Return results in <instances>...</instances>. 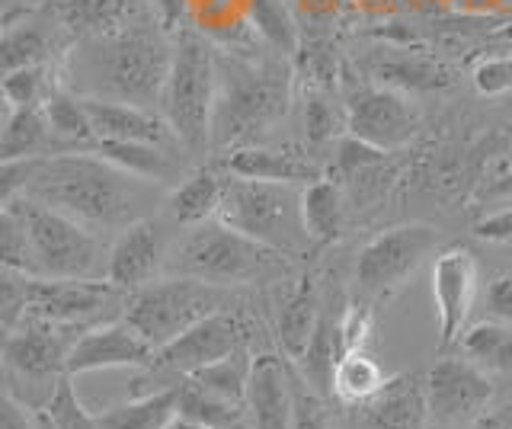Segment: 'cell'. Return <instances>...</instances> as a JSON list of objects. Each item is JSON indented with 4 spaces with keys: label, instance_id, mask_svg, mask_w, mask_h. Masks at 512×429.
<instances>
[{
    "label": "cell",
    "instance_id": "cell-1",
    "mask_svg": "<svg viewBox=\"0 0 512 429\" xmlns=\"http://www.w3.org/2000/svg\"><path fill=\"white\" fill-rule=\"evenodd\" d=\"M23 196L84 221L87 228L132 225L141 199L138 177L125 173L96 151H58L36 157Z\"/></svg>",
    "mask_w": 512,
    "mask_h": 429
},
{
    "label": "cell",
    "instance_id": "cell-2",
    "mask_svg": "<svg viewBox=\"0 0 512 429\" xmlns=\"http://www.w3.org/2000/svg\"><path fill=\"white\" fill-rule=\"evenodd\" d=\"M170 65L173 45H167L151 20H141L100 39H80L71 74L87 77V90L80 97L154 109L164 97Z\"/></svg>",
    "mask_w": 512,
    "mask_h": 429
},
{
    "label": "cell",
    "instance_id": "cell-3",
    "mask_svg": "<svg viewBox=\"0 0 512 429\" xmlns=\"http://www.w3.org/2000/svg\"><path fill=\"white\" fill-rule=\"evenodd\" d=\"M292 103V71L282 55L269 58L234 49L218 52V103L212 141L218 148H244L282 122Z\"/></svg>",
    "mask_w": 512,
    "mask_h": 429
},
{
    "label": "cell",
    "instance_id": "cell-4",
    "mask_svg": "<svg viewBox=\"0 0 512 429\" xmlns=\"http://www.w3.org/2000/svg\"><path fill=\"white\" fill-rule=\"evenodd\" d=\"M218 103V52L205 36L180 33L173 42V65L160 97V116L186 151L212 145V122Z\"/></svg>",
    "mask_w": 512,
    "mask_h": 429
},
{
    "label": "cell",
    "instance_id": "cell-5",
    "mask_svg": "<svg viewBox=\"0 0 512 429\" xmlns=\"http://www.w3.org/2000/svg\"><path fill=\"white\" fill-rule=\"evenodd\" d=\"M4 209L20 215L29 234L36 276L42 279H106L109 250L84 221L64 215L39 199L16 196Z\"/></svg>",
    "mask_w": 512,
    "mask_h": 429
},
{
    "label": "cell",
    "instance_id": "cell-6",
    "mask_svg": "<svg viewBox=\"0 0 512 429\" xmlns=\"http://www.w3.org/2000/svg\"><path fill=\"white\" fill-rule=\"evenodd\" d=\"M218 221L253 237L285 257H298L308 241L301 221V193L292 183H269L250 177H228L221 196Z\"/></svg>",
    "mask_w": 512,
    "mask_h": 429
},
{
    "label": "cell",
    "instance_id": "cell-7",
    "mask_svg": "<svg viewBox=\"0 0 512 429\" xmlns=\"http://www.w3.org/2000/svg\"><path fill=\"white\" fill-rule=\"evenodd\" d=\"M282 260L285 253L253 241V237L221 225L215 218L196 225L183 237L170 257V266L180 276H192L228 289V285H250L256 279H266L269 273L282 269Z\"/></svg>",
    "mask_w": 512,
    "mask_h": 429
},
{
    "label": "cell",
    "instance_id": "cell-8",
    "mask_svg": "<svg viewBox=\"0 0 512 429\" xmlns=\"http://www.w3.org/2000/svg\"><path fill=\"white\" fill-rule=\"evenodd\" d=\"M231 308L228 292L221 285L192 279V276H170L154 279L141 289L128 292L122 317L132 324L154 349H164L180 333L205 321L208 314Z\"/></svg>",
    "mask_w": 512,
    "mask_h": 429
},
{
    "label": "cell",
    "instance_id": "cell-9",
    "mask_svg": "<svg viewBox=\"0 0 512 429\" xmlns=\"http://www.w3.org/2000/svg\"><path fill=\"white\" fill-rule=\"evenodd\" d=\"M439 231L423 221L397 225L375 234L356 257V292L365 305H381L397 289H404L407 279L426 263V257L439 247Z\"/></svg>",
    "mask_w": 512,
    "mask_h": 429
},
{
    "label": "cell",
    "instance_id": "cell-10",
    "mask_svg": "<svg viewBox=\"0 0 512 429\" xmlns=\"http://www.w3.org/2000/svg\"><path fill=\"white\" fill-rule=\"evenodd\" d=\"M343 103L349 116V135H356L381 151H400L416 138L423 125V109L404 90L384 87L372 77L346 81Z\"/></svg>",
    "mask_w": 512,
    "mask_h": 429
},
{
    "label": "cell",
    "instance_id": "cell-11",
    "mask_svg": "<svg viewBox=\"0 0 512 429\" xmlns=\"http://www.w3.org/2000/svg\"><path fill=\"white\" fill-rule=\"evenodd\" d=\"M122 289L109 279H42L26 276V317L55 327H96L112 305H125Z\"/></svg>",
    "mask_w": 512,
    "mask_h": 429
},
{
    "label": "cell",
    "instance_id": "cell-12",
    "mask_svg": "<svg viewBox=\"0 0 512 429\" xmlns=\"http://www.w3.org/2000/svg\"><path fill=\"white\" fill-rule=\"evenodd\" d=\"M493 378L468 356H442L426 372V397L432 420L455 429H471L493 404Z\"/></svg>",
    "mask_w": 512,
    "mask_h": 429
},
{
    "label": "cell",
    "instance_id": "cell-13",
    "mask_svg": "<svg viewBox=\"0 0 512 429\" xmlns=\"http://www.w3.org/2000/svg\"><path fill=\"white\" fill-rule=\"evenodd\" d=\"M64 327L45 324V321H26L10 330L4 337V375L7 385H32L45 394V401L52 397L55 385L68 375V353L71 343L61 337Z\"/></svg>",
    "mask_w": 512,
    "mask_h": 429
},
{
    "label": "cell",
    "instance_id": "cell-14",
    "mask_svg": "<svg viewBox=\"0 0 512 429\" xmlns=\"http://www.w3.org/2000/svg\"><path fill=\"white\" fill-rule=\"evenodd\" d=\"M477 257L468 247H448L432 266V305L439 314V353L461 346L477 298Z\"/></svg>",
    "mask_w": 512,
    "mask_h": 429
},
{
    "label": "cell",
    "instance_id": "cell-15",
    "mask_svg": "<svg viewBox=\"0 0 512 429\" xmlns=\"http://www.w3.org/2000/svg\"><path fill=\"white\" fill-rule=\"evenodd\" d=\"M247 346V324L244 317L234 314L231 308L208 314L205 321H199L196 327H189L186 333H180L173 343H167L164 349H157L154 365L170 372H180L183 378L205 369V365L221 362L224 356L237 353V349Z\"/></svg>",
    "mask_w": 512,
    "mask_h": 429
},
{
    "label": "cell",
    "instance_id": "cell-16",
    "mask_svg": "<svg viewBox=\"0 0 512 429\" xmlns=\"http://www.w3.org/2000/svg\"><path fill=\"white\" fill-rule=\"evenodd\" d=\"M154 359L157 349L122 317V321H106L80 333L68 353V375L138 369V365H154Z\"/></svg>",
    "mask_w": 512,
    "mask_h": 429
},
{
    "label": "cell",
    "instance_id": "cell-17",
    "mask_svg": "<svg viewBox=\"0 0 512 429\" xmlns=\"http://www.w3.org/2000/svg\"><path fill=\"white\" fill-rule=\"evenodd\" d=\"M167 263V241L164 228L154 218H138L125 225L116 244L109 247L106 279L122 292H135L141 285L154 282L160 266Z\"/></svg>",
    "mask_w": 512,
    "mask_h": 429
},
{
    "label": "cell",
    "instance_id": "cell-18",
    "mask_svg": "<svg viewBox=\"0 0 512 429\" xmlns=\"http://www.w3.org/2000/svg\"><path fill=\"white\" fill-rule=\"evenodd\" d=\"M247 410L253 429H292L295 413V375L285 369L276 353L253 359Z\"/></svg>",
    "mask_w": 512,
    "mask_h": 429
},
{
    "label": "cell",
    "instance_id": "cell-19",
    "mask_svg": "<svg viewBox=\"0 0 512 429\" xmlns=\"http://www.w3.org/2000/svg\"><path fill=\"white\" fill-rule=\"evenodd\" d=\"M362 429H429V397L426 378L394 375L368 404L359 407Z\"/></svg>",
    "mask_w": 512,
    "mask_h": 429
},
{
    "label": "cell",
    "instance_id": "cell-20",
    "mask_svg": "<svg viewBox=\"0 0 512 429\" xmlns=\"http://www.w3.org/2000/svg\"><path fill=\"white\" fill-rule=\"evenodd\" d=\"M84 103L96 141H151V145H167L170 138H176L167 119L157 116L154 109L96 97H84Z\"/></svg>",
    "mask_w": 512,
    "mask_h": 429
},
{
    "label": "cell",
    "instance_id": "cell-21",
    "mask_svg": "<svg viewBox=\"0 0 512 429\" xmlns=\"http://www.w3.org/2000/svg\"><path fill=\"white\" fill-rule=\"evenodd\" d=\"M228 170L234 177H250V180H269V183H314L320 180L317 161L298 148H263V145H244L228 154Z\"/></svg>",
    "mask_w": 512,
    "mask_h": 429
},
{
    "label": "cell",
    "instance_id": "cell-22",
    "mask_svg": "<svg viewBox=\"0 0 512 429\" xmlns=\"http://www.w3.org/2000/svg\"><path fill=\"white\" fill-rule=\"evenodd\" d=\"M55 20L77 39H100L148 17L141 0H55Z\"/></svg>",
    "mask_w": 512,
    "mask_h": 429
},
{
    "label": "cell",
    "instance_id": "cell-23",
    "mask_svg": "<svg viewBox=\"0 0 512 429\" xmlns=\"http://www.w3.org/2000/svg\"><path fill=\"white\" fill-rule=\"evenodd\" d=\"M320 295H317V282L311 276L298 279L292 289L285 292L282 308H279V324H276V337L279 346L288 359H301L304 349L311 346L317 324H320Z\"/></svg>",
    "mask_w": 512,
    "mask_h": 429
},
{
    "label": "cell",
    "instance_id": "cell-24",
    "mask_svg": "<svg viewBox=\"0 0 512 429\" xmlns=\"http://www.w3.org/2000/svg\"><path fill=\"white\" fill-rule=\"evenodd\" d=\"M372 81L416 97V93H436V90L452 87L455 77L448 74V68L436 58H426L420 52L384 55L381 49V55L372 58Z\"/></svg>",
    "mask_w": 512,
    "mask_h": 429
},
{
    "label": "cell",
    "instance_id": "cell-25",
    "mask_svg": "<svg viewBox=\"0 0 512 429\" xmlns=\"http://www.w3.org/2000/svg\"><path fill=\"white\" fill-rule=\"evenodd\" d=\"M224 183H228V177H221V173L212 167L189 173V177L167 196V215L176 221V225H186V228L215 221L218 209H221Z\"/></svg>",
    "mask_w": 512,
    "mask_h": 429
},
{
    "label": "cell",
    "instance_id": "cell-26",
    "mask_svg": "<svg viewBox=\"0 0 512 429\" xmlns=\"http://www.w3.org/2000/svg\"><path fill=\"white\" fill-rule=\"evenodd\" d=\"M96 417L103 429H167L180 417V385L132 397V401L106 407Z\"/></svg>",
    "mask_w": 512,
    "mask_h": 429
},
{
    "label": "cell",
    "instance_id": "cell-27",
    "mask_svg": "<svg viewBox=\"0 0 512 429\" xmlns=\"http://www.w3.org/2000/svg\"><path fill=\"white\" fill-rule=\"evenodd\" d=\"M301 221H304V231H308L311 247H330L336 237L343 234V221H346L343 189L327 177L304 186Z\"/></svg>",
    "mask_w": 512,
    "mask_h": 429
},
{
    "label": "cell",
    "instance_id": "cell-28",
    "mask_svg": "<svg viewBox=\"0 0 512 429\" xmlns=\"http://www.w3.org/2000/svg\"><path fill=\"white\" fill-rule=\"evenodd\" d=\"M55 145L45 106H7L4 135H0V161H23V157H45Z\"/></svg>",
    "mask_w": 512,
    "mask_h": 429
},
{
    "label": "cell",
    "instance_id": "cell-29",
    "mask_svg": "<svg viewBox=\"0 0 512 429\" xmlns=\"http://www.w3.org/2000/svg\"><path fill=\"white\" fill-rule=\"evenodd\" d=\"M90 151L138 180H173L180 173V161L164 145H151V141H96Z\"/></svg>",
    "mask_w": 512,
    "mask_h": 429
},
{
    "label": "cell",
    "instance_id": "cell-30",
    "mask_svg": "<svg viewBox=\"0 0 512 429\" xmlns=\"http://www.w3.org/2000/svg\"><path fill=\"white\" fill-rule=\"evenodd\" d=\"M384 381H388V375H384L378 359L368 356L365 349H352V353L340 356L333 369V394L340 404L362 407L384 388Z\"/></svg>",
    "mask_w": 512,
    "mask_h": 429
},
{
    "label": "cell",
    "instance_id": "cell-31",
    "mask_svg": "<svg viewBox=\"0 0 512 429\" xmlns=\"http://www.w3.org/2000/svg\"><path fill=\"white\" fill-rule=\"evenodd\" d=\"M45 116H48V125H52V138H55L58 148L90 151L96 145V132H93L84 97H74V93H68L61 87L58 93L48 97Z\"/></svg>",
    "mask_w": 512,
    "mask_h": 429
},
{
    "label": "cell",
    "instance_id": "cell-32",
    "mask_svg": "<svg viewBox=\"0 0 512 429\" xmlns=\"http://www.w3.org/2000/svg\"><path fill=\"white\" fill-rule=\"evenodd\" d=\"M180 417L212 429H253L247 404L228 401L212 391L199 388L196 381L180 385Z\"/></svg>",
    "mask_w": 512,
    "mask_h": 429
},
{
    "label": "cell",
    "instance_id": "cell-33",
    "mask_svg": "<svg viewBox=\"0 0 512 429\" xmlns=\"http://www.w3.org/2000/svg\"><path fill=\"white\" fill-rule=\"evenodd\" d=\"M52 55V33L45 29V23L36 20H16V13H10L4 23V45H0V58H4V74L26 68V65H42Z\"/></svg>",
    "mask_w": 512,
    "mask_h": 429
},
{
    "label": "cell",
    "instance_id": "cell-34",
    "mask_svg": "<svg viewBox=\"0 0 512 429\" xmlns=\"http://www.w3.org/2000/svg\"><path fill=\"white\" fill-rule=\"evenodd\" d=\"M247 23L276 55H292L298 49V26L285 0H247Z\"/></svg>",
    "mask_w": 512,
    "mask_h": 429
},
{
    "label": "cell",
    "instance_id": "cell-35",
    "mask_svg": "<svg viewBox=\"0 0 512 429\" xmlns=\"http://www.w3.org/2000/svg\"><path fill=\"white\" fill-rule=\"evenodd\" d=\"M461 353L487 372H512V324H474L471 330H464Z\"/></svg>",
    "mask_w": 512,
    "mask_h": 429
},
{
    "label": "cell",
    "instance_id": "cell-36",
    "mask_svg": "<svg viewBox=\"0 0 512 429\" xmlns=\"http://www.w3.org/2000/svg\"><path fill=\"white\" fill-rule=\"evenodd\" d=\"M253 359L250 349H237V353L224 356L221 362L205 365V369L186 375V381H196L199 388L212 391L218 397H228V401L247 404V388H250V372H253Z\"/></svg>",
    "mask_w": 512,
    "mask_h": 429
},
{
    "label": "cell",
    "instance_id": "cell-37",
    "mask_svg": "<svg viewBox=\"0 0 512 429\" xmlns=\"http://www.w3.org/2000/svg\"><path fill=\"white\" fill-rule=\"evenodd\" d=\"M304 132H308L311 145H327V141H340L349 135L346 103L336 100L333 90L308 87L304 93Z\"/></svg>",
    "mask_w": 512,
    "mask_h": 429
},
{
    "label": "cell",
    "instance_id": "cell-38",
    "mask_svg": "<svg viewBox=\"0 0 512 429\" xmlns=\"http://www.w3.org/2000/svg\"><path fill=\"white\" fill-rule=\"evenodd\" d=\"M0 90H4L7 106H45L48 97L61 90V84H58V71L52 61H42V65L7 71Z\"/></svg>",
    "mask_w": 512,
    "mask_h": 429
},
{
    "label": "cell",
    "instance_id": "cell-39",
    "mask_svg": "<svg viewBox=\"0 0 512 429\" xmlns=\"http://www.w3.org/2000/svg\"><path fill=\"white\" fill-rule=\"evenodd\" d=\"M39 413L48 423H52V429H103L100 417H93V413L84 404H80L71 375H64L58 381L52 397H48L45 407Z\"/></svg>",
    "mask_w": 512,
    "mask_h": 429
},
{
    "label": "cell",
    "instance_id": "cell-40",
    "mask_svg": "<svg viewBox=\"0 0 512 429\" xmlns=\"http://www.w3.org/2000/svg\"><path fill=\"white\" fill-rule=\"evenodd\" d=\"M0 260H4V269L36 276V257H32L29 234L13 209H0Z\"/></svg>",
    "mask_w": 512,
    "mask_h": 429
},
{
    "label": "cell",
    "instance_id": "cell-41",
    "mask_svg": "<svg viewBox=\"0 0 512 429\" xmlns=\"http://www.w3.org/2000/svg\"><path fill=\"white\" fill-rule=\"evenodd\" d=\"M388 154L391 151H381L356 135H343L340 145H336V170L343 173V180H365L368 173L384 167Z\"/></svg>",
    "mask_w": 512,
    "mask_h": 429
},
{
    "label": "cell",
    "instance_id": "cell-42",
    "mask_svg": "<svg viewBox=\"0 0 512 429\" xmlns=\"http://www.w3.org/2000/svg\"><path fill=\"white\" fill-rule=\"evenodd\" d=\"M292 429H336V413L330 410L327 394L311 388L304 378H295V413Z\"/></svg>",
    "mask_w": 512,
    "mask_h": 429
},
{
    "label": "cell",
    "instance_id": "cell-43",
    "mask_svg": "<svg viewBox=\"0 0 512 429\" xmlns=\"http://www.w3.org/2000/svg\"><path fill=\"white\" fill-rule=\"evenodd\" d=\"M471 84L480 97H503L512 90V52L503 55H484L474 61Z\"/></svg>",
    "mask_w": 512,
    "mask_h": 429
},
{
    "label": "cell",
    "instance_id": "cell-44",
    "mask_svg": "<svg viewBox=\"0 0 512 429\" xmlns=\"http://www.w3.org/2000/svg\"><path fill=\"white\" fill-rule=\"evenodd\" d=\"M372 324H375L372 305L349 301L340 311V324H336V333H340V356L352 353V349H365L368 337H372Z\"/></svg>",
    "mask_w": 512,
    "mask_h": 429
},
{
    "label": "cell",
    "instance_id": "cell-45",
    "mask_svg": "<svg viewBox=\"0 0 512 429\" xmlns=\"http://www.w3.org/2000/svg\"><path fill=\"white\" fill-rule=\"evenodd\" d=\"M292 7L301 20H308L314 26H327V23H336L340 17L352 7H359L356 0H292Z\"/></svg>",
    "mask_w": 512,
    "mask_h": 429
},
{
    "label": "cell",
    "instance_id": "cell-46",
    "mask_svg": "<svg viewBox=\"0 0 512 429\" xmlns=\"http://www.w3.org/2000/svg\"><path fill=\"white\" fill-rule=\"evenodd\" d=\"M474 237L487 244H512V209H500L474 225Z\"/></svg>",
    "mask_w": 512,
    "mask_h": 429
},
{
    "label": "cell",
    "instance_id": "cell-47",
    "mask_svg": "<svg viewBox=\"0 0 512 429\" xmlns=\"http://www.w3.org/2000/svg\"><path fill=\"white\" fill-rule=\"evenodd\" d=\"M487 311L493 321L512 324V273L496 276L487 289Z\"/></svg>",
    "mask_w": 512,
    "mask_h": 429
},
{
    "label": "cell",
    "instance_id": "cell-48",
    "mask_svg": "<svg viewBox=\"0 0 512 429\" xmlns=\"http://www.w3.org/2000/svg\"><path fill=\"white\" fill-rule=\"evenodd\" d=\"M0 429H39V420L29 417L26 404H20L13 394L4 391V401H0Z\"/></svg>",
    "mask_w": 512,
    "mask_h": 429
},
{
    "label": "cell",
    "instance_id": "cell-49",
    "mask_svg": "<svg viewBox=\"0 0 512 429\" xmlns=\"http://www.w3.org/2000/svg\"><path fill=\"white\" fill-rule=\"evenodd\" d=\"M186 10V0H154V13L164 29H176V23H180Z\"/></svg>",
    "mask_w": 512,
    "mask_h": 429
},
{
    "label": "cell",
    "instance_id": "cell-50",
    "mask_svg": "<svg viewBox=\"0 0 512 429\" xmlns=\"http://www.w3.org/2000/svg\"><path fill=\"white\" fill-rule=\"evenodd\" d=\"M471 429H512V404L487 410L484 417H480Z\"/></svg>",
    "mask_w": 512,
    "mask_h": 429
},
{
    "label": "cell",
    "instance_id": "cell-51",
    "mask_svg": "<svg viewBox=\"0 0 512 429\" xmlns=\"http://www.w3.org/2000/svg\"><path fill=\"white\" fill-rule=\"evenodd\" d=\"M487 199H509L512 196V167H506L500 177L490 180V186L484 189Z\"/></svg>",
    "mask_w": 512,
    "mask_h": 429
},
{
    "label": "cell",
    "instance_id": "cell-52",
    "mask_svg": "<svg viewBox=\"0 0 512 429\" xmlns=\"http://www.w3.org/2000/svg\"><path fill=\"white\" fill-rule=\"evenodd\" d=\"M167 429H212V426H199V423H189V420H183V417H176Z\"/></svg>",
    "mask_w": 512,
    "mask_h": 429
},
{
    "label": "cell",
    "instance_id": "cell-53",
    "mask_svg": "<svg viewBox=\"0 0 512 429\" xmlns=\"http://www.w3.org/2000/svg\"><path fill=\"white\" fill-rule=\"evenodd\" d=\"M356 4H359L362 10H381V7H384V0H356Z\"/></svg>",
    "mask_w": 512,
    "mask_h": 429
},
{
    "label": "cell",
    "instance_id": "cell-54",
    "mask_svg": "<svg viewBox=\"0 0 512 429\" xmlns=\"http://www.w3.org/2000/svg\"><path fill=\"white\" fill-rule=\"evenodd\" d=\"M36 420H39V429H52V423H48L45 417H42V413L36 410Z\"/></svg>",
    "mask_w": 512,
    "mask_h": 429
},
{
    "label": "cell",
    "instance_id": "cell-55",
    "mask_svg": "<svg viewBox=\"0 0 512 429\" xmlns=\"http://www.w3.org/2000/svg\"><path fill=\"white\" fill-rule=\"evenodd\" d=\"M500 39H509V42H512V26H506V29H500Z\"/></svg>",
    "mask_w": 512,
    "mask_h": 429
}]
</instances>
